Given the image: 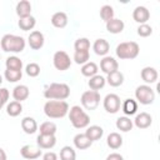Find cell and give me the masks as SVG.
<instances>
[{
    "label": "cell",
    "instance_id": "1",
    "mask_svg": "<svg viewBox=\"0 0 160 160\" xmlns=\"http://www.w3.org/2000/svg\"><path fill=\"white\" fill-rule=\"evenodd\" d=\"M44 112L50 119H61L69 112V104L65 100H48L44 105Z\"/></svg>",
    "mask_w": 160,
    "mask_h": 160
},
{
    "label": "cell",
    "instance_id": "2",
    "mask_svg": "<svg viewBox=\"0 0 160 160\" xmlns=\"http://www.w3.org/2000/svg\"><path fill=\"white\" fill-rule=\"evenodd\" d=\"M0 45H1V50H4L5 52L18 54L25 49L26 42H25V39L22 36H18L14 34H5L1 38Z\"/></svg>",
    "mask_w": 160,
    "mask_h": 160
},
{
    "label": "cell",
    "instance_id": "3",
    "mask_svg": "<svg viewBox=\"0 0 160 160\" xmlns=\"http://www.w3.org/2000/svg\"><path fill=\"white\" fill-rule=\"evenodd\" d=\"M70 96V88L64 82H52L44 90V98L48 100H65Z\"/></svg>",
    "mask_w": 160,
    "mask_h": 160
},
{
    "label": "cell",
    "instance_id": "4",
    "mask_svg": "<svg viewBox=\"0 0 160 160\" xmlns=\"http://www.w3.org/2000/svg\"><path fill=\"white\" fill-rule=\"evenodd\" d=\"M68 115H69V120H70L71 125L75 129H84V128H88L90 124V116L79 105L71 106L69 109Z\"/></svg>",
    "mask_w": 160,
    "mask_h": 160
},
{
    "label": "cell",
    "instance_id": "5",
    "mask_svg": "<svg viewBox=\"0 0 160 160\" xmlns=\"http://www.w3.org/2000/svg\"><path fill=\"white\" fill-rule=\"evenodd\" d=\"M140 52V46L138 42L135 41H124L120 42L116 49H115V54L119 59L121 60H131L135 59Z\"/></svg>",
    "mask_w": 160,
    "mask_h": 160
},
{
    "label": "cell",
    "instance_id": "6",
    "mask_svg": "<svg viewBox=\"0 0 160 160\" xmlns=\"http://www.w3.org/2000/svg\"><path fill=\"white\" fill-rule=\"evenodd\" d=\"M135 99L136 102H140L142 105H150L155 100V92L150 85H139L135 90Z\"/></svg>",
    "mask_w": 160,
    "mask_h": 160
},
{
    "label": "cell",
    "instance_id": "7",
    "mask_svg": "<svg viewBox=\"0 0 160 160\" xmlns=\"http://www.w3.org/2000/svg\"><path fill=\"white\" fill-rule=\"evenodd\" d=\"M100 94L99 91H94V90H86L81 94V98H80V101H81V105L84 109L86 110H95L99 104H100Z\"/></svg>",
    "mask_w": 160,
    "mask_h": 160
},
{
    "label": "cell",
    "instance_id": "8",
    "mask_svg": "<svg viewBox=\"0 0 160 160\" xmlns=\"http://www.w3.org/2000/svg\"><path fill=\"white\" fill-rule=\"evenodd\" d=\"M52 64L56 70L65 71L71 66V59L69 54L64 50H58L52 56Z\"/></svg>",
    "mask_w": 160,
    "mask_h": 160
},
{
    "label": "cell",
    "instance_id": "9",
    "mask_svg": "<svg viewBox=\"0 0 160 160\" xmlns=\"http://www.w3.org/2000/svg\"><path fill=\"white\" fill-rule=\"evenodd\" d=\"M104 109L109 114H116L121 108V100L116 94H108L102 101Z\"/></svg>",
    "mask_w": 160,
    "mask_h": 160
},
{
    "label": "cell",
    "instance_id": "10",
    "mask_svg": "<svg viewBox=\"0 0 160 160\" xmlns=\"http://www.w3.org/2000/svg\"><path fill=\"white\" fill-rule=\"evenodd\" d=\"M45 39H44V34L39 30H34L29 34L28 38V44L32 50H40L44 46Z\"/></svg>",
    "mask_w": 160,
    "mask_h": 160
},
{
    "label": "cell",
    "instance_id": "11",
    "mask_svg": "<svg viewBox=\"0 0 160 160\" xmlns=\"http://www.w3.org/2000/svg\"><path fill=\"white\" fill-rule=\"evenodd\" d=\"M20 155L26 160H35L42 155V151L40 148H36L32 145H24L20 149Z\"/></svg>",
    "mask_w": 160,
    "mask_h": 160
},
{
    "label": "cell",
    "instance_id": "12",
    "mask_svg": "<svg viewBox=\"0 0 160 160\" xmlns=\"http://www.w3.org/2000/svg\"><path fill=\"white\" fill-rule=\"evenodd\" d=\"M100 69L102 72H105L106 75L119 70V62L112 58V56H104L100 61Z\"/></svg>",
    "mask_w": 160,
    "mask_h": 160
},
{
    "label": "cell",
    "instance_id": "13",
    "mask_svg": "<svg viewBox=\"0 0 160 160\" xmlns=\"http://www.w3.org/2000/svg\"><path fill=\"white\" fill-rule=\"evenodd\" d=\"M132 124L138 128V129H148L151 124H152V116L149 114V112H140V114H136L135 119L132 120Z\"/></svg>",
    "mask_w": 160,
    "mask_h": 160
},
{
    "label": "cell",
    "instance_id": "14",
    "mask_svg": "<svg viewBox=\"0 0 160 160\" xmlns=\"http://www.w3.org/2000/svg\"><path fill=\"white\" fill-rule=\"evenodd\" d=\"M140 76L141 79L144 80V82L146 85H151L154 82H156L158 78H159V74H158V70L152 66H145L141 72H140Z\"/></svg>",
    "mask_w": 160,
    "mask_h": 160
},
{
    "label": "cell",
    "instance_id": "15",
    "mask_svg": "<svg viewBox=\"0 0 160 160\" xmlns=\"http://www.w3.org/2000/svg\"><path fill=\"white\" fill-rule=\"evenodd\" d=\"M132 19L138 24H146L148 20L150 19V11L145 6H136L132 11Z\"/></svg>",
    "mask_w": 160,
    "mask_h": 160
},
{
    "label": "cell",
    "instance_id": "16",
    "mask_svg": "<svg viewBox=\"0 0 160 160\" xmlns=\"http://www.w3.org/2000/svg\"><path fill=\"white\" fill-rule=\"evenodd\" d=\"M36 144L40 149H52L56 145V138L55 135H39L36 138Z\"/></svg>",
    "mask_w": 160,
    "mask_h": 160
},
{
    "label": "cell",
    "instance_id": "17",
    "mask_svg": "<svg viewBox=\"0 0 160 160\" xmlns=\"http://www.w3.org/2000/svg\"><path fill=\"white\" fill-rule=\"evenodd\" d=\"M92 50L99 56H106V54L110 51V44L105 39H96L92 44Z\"/></svg>",
    "mask_w": 160,
    "mask_h": 160
},
{
    "label": "cell",
    "instance_id": "18",
    "mask_svg": "<svg viewBox=\"0 0 160 160\" xmlns=\"http://www.w3.org/2000/svg\"><path fill=\"white\" fill-rule=\"evenodd\" d=\"M29 95H30V90H29V88L26 85L20 84V85H16L12 89V98H14L15 101L21 102V101L26 100L29 98Z\"/></svg>",
    "mask_w": 160,
    "mask_h": 160
},
{
    "label": "cell",
    "instance_id": "19",
    "mask_svg": "<svg viewBox=\"0 0 160 160\" xmlns=\"http://www.w3.org/2000/svg\"><path fill=\"white\" fill-rule=\"evenodd\" d=\"M21 129L24 130L25 134L31 135V134H35V132L38 131L39 126H38V122H36V120H35L34 118H31V116H25V118L21 120Z\"/></svg>",
    "mask_w": 160,
    "mask_h": 160
},
{
    "label": "cell",
    "instance_id": "20",
    "mask_svg": "<svg viewBox=\"0 0 160 160\" xmlns=\"http://www.w3.org/2000/svg\"><path fill=\"white\" fill-rule=\"evenodd\" d=\"M84 134L89 138L90 141L94 142V141H98V140L101 139V136L104 135V129L99 125H90V126L86 128Z\"/></svg>",
    "mask_w": 160,
    "mask_h": 160
},
{
    "label": "cell",
    "instance_id": "21",
    "mask_svg": "<svg viewBox=\"0 0 160 160\" xmlns=\"http://www.w3.org/2000/svg\"><path fill=\"white\" fill-rule=\"evenodd\" d=\"M15 11H16V15L19 16V19L30 16V15H31V4H30V1H28V0H21V1H19V2L16 4Z\"/></svg>",
    "mask_w": 160,
    "mask_h": 160
},
{
    "label": "cell",
    "instance_id": "22",
    "mask_svg": "<svg viewBox=\"0 0 160 160\" xmlns=\"http://www.w3.org/2000/svg\"><path fill=\"white\" fill-rule=\"evenodd\" d=\"M105 80L110 86L118 88V86L122 85V82H124V74L120 70H116V71H112V72L108 74Z\"/></svg>",
    "mask_w": 160,
    "mask_h": 160
},
{
    "label": "cell",
    "instance_id": "23",
    "mask_svg": "<svg viewBox=\"0 0 160 160\" xmlns=\"http://www.w3.org/2000/svg\"><path fill=\"white\" fill-rule=\"evenodd\" d=\"M74 146L78 149V150H85V149H89L91 145H92V141L89 140V138L85 135V134H76L74 136Z\"/></svg>",
    "mask_w": 160,
    "mask_h": 160
},
{
    "label": "cell",
    "instance_id": "24",
    "mask_svg": "<svg viewBox=\"0 0 160 160\" xmlns=\"http://www.w3.org/2000/svg\"><path fill=\"white\" fill-rule=\"evenodd\" d=\"M50 21H51L52 26H55L58 29H62V28H65L68 25L69 19H68V15L64 11H58V12L52 14Z\"/></svg>",
    "mask_w": 160,
    "mask_h": 160
},
{
    "label": "cell",
    "instance_id": "25",
    "mask_svg": "<svg viewBox=\"0 0 160 160\" xmlns=\"http://www.w3.org/2000/svg\"><path fill=\"white\" fill-rule=\"evenodd\" d=\"M105 24H106V30H108L110 34H120V32H122V30H124V28H125L124 21L120 20V19H116V18L109 20V21L105 22Z\"/></svg>",
    "mask_w": 160,
    "mask_h": 160
},
{
    "label": "cell",
    "instance_id": "26",
    "mask_svg": "<svg viewBox=\"0 0 160 160\" xmlns=\"http://www.w3.org/2000/svg\"><path fill=\"white\" fill-rule=\"evenodd\" d=\"M120 109L122 110V112L125 115L131 116V115L136 114V111H138V102L134 99H125L124 102H121V108Z\"/></svg>",
    "mask_w": 160,
    "mask_h": 160
},
{
    "label": "cell",
    "instance_id": "27",
    "mask_svg": "<svg viewBox=\"0 0 160 160\" xmlns=\"http://www.w3.org/2000/svg\"><path fill=\"white\" fill-rule=\"evenodd\" d=\"M105 84H106L105 78L101 76V75H99V74L91 76L90 80L88 81V85H89L90 90H94V91H99L100 89H102L105 86Z\"/></svg>",
    "mask_w": 160,
    "mask_h": 160
},
{
    "label": "cell",
    "instance_id": "28",
    "mask_svg": "<svg viewBox=\"0 0 160 160\" xmlns=\"http://www.w3.org/2000/svg\"><path fill=\"white\" fill-rule=\"evenodd\" d=\"M106 144L110 149L116 150L122 145V136L119 132H110L106 138Z\"/></svg>",
    "mask_w": 160,
    "mask_h": 160
},
{
    "label": "cell",
    "instance_id": "29",
    "mask_svg": "<svg viewBox=\"0 0 160 160\" xmlns=\"http://www.w3.org/2000/svg\"><path fill=\"white\" fill-rule=\"evenodd\" d=\"M35 24H36V20L34 16H26V18H21L19 19L18 21V26L22 30V31H30L35 28Z\"/></svg>",
    "mask_w": 160,
    "mask_h": 160
},
{
    "label": "cell",
    "instance_id": "30",
    "mask_svg": "<svg viewBox=\"0 0 160 160\" xmlns=\"http://www.w3.org/2000/svg\"><path fill=\"white\" fill-rule=\"evenodd\" d=\"M80 71H81V74H82L84 76H86V78L90 79L91 76H94V75L98 74L99 66H98L95 62H92V61H88L86 64H84V65L81 66Z\"/></svg>",
    "mask_w": 160,
    "mask_h": 160
},
{
    "label": "cell",
    "instance_id": "31",
    "mask_svg": "<svg viewBox=\"0 0 160 160\" xmlns=\"http://www.w3.org/2000/svg\"><path fill=\"white\" fill-rule=\"evenodd\" d=\"M22 112V105L19 101H10L6 105V114L11 118H16Z\"/></svg>",
    "mask_w": 160,
    "mask_h": 160
},
{
    "label": "cell",
    "instance_id": "32",
    "mask_svg": "<svg viewBox=\"0 0 160 160\" xmlns=\"http://www.w3.org/2000/svg\"><path fill=\"white\" fill-rule=\"evenodd\" d=\"M134 124H132V120L128 116H120L118 120H116V128L118 130L122 131V132H128L132 129Z\"/></svg>",
    "mask_w": 160,
    "mask_h": 160
},
{
    "label": "cell",
    "instance_id": "33",
    "mask_svg": "<svg viewBox=\"0 0 160 160\" xmlns=\"http://www.w3.org/2000/svg\"><path fill=\"white\" fill-rule=\"evenodd\" d=\"M5 66L9 70H18V71H22V61L20 58L18 56H9L5 60Z\"/></svg>",
    "mask_w": 160,
    "mask_h": 160
},
{
    "label": "cell",
    "instance_id": "34",
    "mask_svg": "<svg viewBox=\"0 0 160 160\" xmlns=\"http://www.w3.org/2000/svg\"><path fill=\"white\" fill-rule=\"evenodd\" d=\"M38 130L40 131V135H55L58 131V126L52 121H44Z\"/></svg>",
    "mask_w": 160,
    "mask_h": 160
},
{
    "label": "cell",
    "instance_id": "35",
    "mask_svg": "<svg viewBox=\"0 0 160 160\" xmlns=\"http://www.w3.org/2000/svg\"><path fill=\"white\" fill-rule=\"evenodd\" d=\"M60 160H76V151L74 148L66 145L60 150Z\"/></svg>",
    "mask_w": 160,
    "mask_h": 160
},
{
    "label": "cell",
    "instance_id": "36",
    "mask_svg": "<svg viewBox=\"0 0 160 160\" xmlns=\"http://www.w3.org/2000/svg\"><path fill=\"white\" fill-rule=\"evenodd\" d=\"M75 51H89L90 50V41L88 38H79L74 42Z\"/></svg>",
    "mask_w": 160,
    "mask_h": 160
},
{
    "label": "cell",
    "instance_id": "37",
    "mask_svg": "<svg viewBox=\"0 0 160 160\" xmlns=\"http://www.w3.org/2000/svg\"><path fill=\"white\" fill-rule=\"evenodd\" d=\"M4 78H5L9 82H18V81L22 78V71L6 69V70L4 71Z\"/></svg>",
    "mask_w": 160,
    "mask_h": 160
},
{
    "label": "cell",
    "instance_id": "38",
    "mask_svg": "<svg viewBox=\"0 0 160 160\" xmlns=\"http://www.w3.org/2000/svg\"><path fill=\"white\" fill-rule=\"evenodd\" d=\"M100 18L105 22H108L109 20L114 19V9H112V6L111 5H102L100 8Z\"/></svg>",
    "mask_w": 160,
    "mask_h": 160
},
{
    "label": "cell",
    "instance_id": "39",
    "mask_svg": "<svg viewBox=\"0 0 160 160\" xmlns=\"http://www.w3.org/2000/svg\"><path fill=\"white\" fill-rule=\"evenodd\" d=\"M90 59V52L89 51H74V58L72 60L79 64V65H84L89 61Z\"/></svg>",
    "mask_w": 160,
    "mask_h": 160
},
{
    "label": "cell",
    "instance_id": "40",
    "mask_svg": "<svg viewBox=\"0 0 160 160\" xmlns=\"http://www.w3.org/2000/svg\"><path fill=\"white\" fill-rule=\"evenodd\" d=\"M25 72L30 78H36L40 74V66L36 62H30L25 66Z\"/></svg>",
    "mask_w": 160,
    "mask_h": 160
},
{
    "label": "cell",
    "instance_id": "41",
    "mask_svg": "<svg viewBox=\"0 0 160 160\" xmlns=\"http://www.w3.org/2000/svg\"><path fill=\"white\" fill-rule=\"evenodd\" d=\"M136 32L141 38H148V36H150L152 34V28L149 24H141V25H139Z\"/></svg>",
    "mask_w": 160,
    "mask_h": 160
},
{
    "label": "cell",
    "instance_id": "42",
    "mask_svg": "<svg viewBox=\"0 0 160 160\" xmlns=\"http://www.w3.org/2000/svg\"><path fill=\"white\" fill-rule=\"evenodd\" d=\"M9 96H10L9 90L5 89V88H1L0 89V110L4 108V105H6V102L9 100Z\"/></svg>",
    "mask_w": 160,
    "mask_h": 160
},
{
    "label": "cell",
    "instance_id": "43",
    "mask_svg": "<svg viewBox=\"0 0 160 160\" xmlns=\"http://www.w3.org/2000/svg\"><path fill=\"white\" fill-rule=\"evenodd\" d=\"M42 160H58V155L54 151H48L42 155Z\"/></svg>",
    "mask_w": 160,
    "mask_h": 160
},
{
    "label": "cell",
    "instance_id": "44",
    "mask_svg": "<svg viewBox=\"0 0 160 160\" xmlns=\"http://www.w3.org/2000/svg\"><path fill=\"white\" fill-rule=\"evenodd\" d=\"M106 160H124V158L119 152H111L106 156Z\"/></svg>",
    "mask_w": 160,
    "mask_h": 160
},
{
    "label": "cell",
    "instance_id": "45",
    "mask_svg": "<svg viewBox=\"0 0 160 160\" xmlns=\"http://www.w3.org/2000/svg\"><path fill=\"white\" fill-rule=\"evenodd\" d=\"M0 160H8V158H6V152H5V150L1 149V148H0Z\"/></svg>",
    "mask_w": 160,
    "mask_h": 160
},
{
    "label": "cell",
    "instance_id": "46",
    "mask_svg": "<svg viewBox=\"0 0 160 160\" xmlns=\"http://www.w3.org/2000/svg\"><path fill=\"white\" fill-rule=\"evenodd\" d=\"M1 84H2V76L0 75V85H1Z\"/></svg>",
    "mask_w": 160,
    "mask_h": 160
},
{
    "label": "cell",
    "instance_id": "47",
    "mask_svg": "<svg viewBox=\"0 0 160 160\" xmlns=\"http://www.w3.org/2000/svg\"><path fill=\"white\" fill-rule=\"evenodd\" d=\"M0 58H1V54H0Z\"/></svg>",
    "mask_w": 160,
    "mask_h": 160
}]
</instances>
